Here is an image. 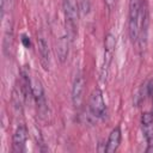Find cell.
Returning <instances> with one entry per match:
<instances>
[{
    "mask_svg": "<svg viewBox=\"0 0 153 153\" xmlns=\"http://www.w3.org/2000/svg\"><path fill=\"white\" fill-rule=\"evenodd\" d=\"M62 11L65 17L66 33L71 41H74L78 36V14L79 7L74 0H62Z\"/></svg>",
    "mask_w": 153,
    "mask_h": 153,
    "instance_id": "obj_1",
    "label": "cell"
},
{
    "mask_svg": "<svg viewBox=\"0 0 153 153\" xmlns=\"http://www.w3.org/2000/svg\"><path fill=\"white\" fill-rule=\"evenodd\" d=\"M143 0H129V12H128V32L131 42H136L139 35V23L140 13L142 8Z\"/></svg>",
    "mask_w": 153,
    "mask_h": 153,
    "instance_id": "obj_2",
    "label": "cell"
},
{
    "mask_svg": "<svg viewBox=\"0 0 153 153\" xmlns=\"http://www.w3.org/2000/svg\"><path fill=\"white\" fill-rule=\"evenodd\" d=\"M32 98L35 99V103H36V106H37V112H38L39 117L42 120H47L49 110H48L43 86L38 80L32 81Z\"/></svg>",
    "mask_w": 153,
    "mask_h": 153,
    "instance_id": "obj_3",
    "label": "cell"
},
{
    "mask_svg": "<svg viewBox=\"0 0 153 153\" xmlns=\"http://www.w3.org/2000/svg\"><path fill=\"white\" fill-rule=\"evenodd\" d=\"M88 108L93 117L102 118L106 115V105H105L103 92L100 88H94L92 91L88 100Z\"/></svg>",
    "mask_w": 153,
    "mask_h": 153,
    "instance_id": "obj_4",
    "label": "cell"
},
{
    "mask_svg": "<svg viewBox=\"0 0 153 153\" xmlns=\"http://www.w3.org/2000/svg\"><path fill=\"white\" fill-rule=\"evenodd\" d=\"M116 47V38L112 33H108L105 36V41H104V60H103V66H102V78L105 79L112 61V56H114V50Z\"/></svg>",
    "mask_w": 153,
    "mask_h": 153,
    "instance_id": "obj_5",
    "label": "cell"
},
{
    "mask_svg": "<svg viewBox=\"0 0 153 153\" xmlns=\"http://www.w3.org/2000/svg\"><path fill=\"white\" fill-rule=\"evenodd\" d=\"M148 10H147V4L143 1L141 13H140V23H139V35L136 42L139 43V48L143 50L147 44V35H148Z\"/></svg>",
    "mask_w": 153,
    "mask_h": 153,
    "instance_id": "obj_6",
    "label": "cell"
},
{
    "mask_svg": "<svg viewBox=\"0 0 153 153\" xmlns=\"http://www.w3.org/2000/svg\"><path fill=\"white\" fill-rule=\"evenodd\" d=\"M84 90H85V79L81 73H78L72 84V103L75 108H80L84 99Z\"/></svg>",
    "mask_w": 153,
    "mask_h": 153,
    "instance_id": "obj_7",
    "label": "cell"
},
{
    "mask_svg": "<svg viewBox=\"0 0 153 153\" xmlns=\"http://www.w3.org/2000/svg\"><path fill=\"white\" fill-rule=\"evenodd\" d=\"M27 140V129L24 124L17 127L12 137V151L14 153H22L25 151V143Z\"/></svg>",
    "mask_w": 153,
    "mask_h": 153,
    "instance_id": "obj_8",
    "label": "cell"
},
{
    "mask_svg": "<svg viewBox=\"0 0 153 153\" xmlns=\"http://www.w3.org/2000/svg\"><path fill=\"white\" fill-rule=\"evenodd\" d=\"M37 47H38V55H39L41 65L45 71H48L50 67V53H49L48 42L42 35H39L37 38Z\"/></svg>",
    "mask_w": 153,
    "mask_h": 153,
    "instance_id": "obj_9",
    "label": "cell"
},
{
    "mask_svg": "<svg viewBox=\"0 0 153 153\" xmlns=\"http://www.w3.org/2000/svg\"><path fill=\"white\" fill-rule=\"evenodd\" d=\"M141 129L148 145L153 143V114L146 111L141 115Z\"/></svg>",
    "mask_w": 153,
    "mask_h": 153,
    "instance_id": "obj_10",
    "label": "cell"
},
{
    "mask_svg": "<svg viewBox=\"0 0 153 153\" xmlns=\"http://www.w3.org/2000/svg\"><path fill=\"white\" fill-rule=\"evenodd\" d=\"M121 139H122V133H121V128L117 126L115 127L109 137H108V141H106V146H105V152L108 153H114L117 151L120 143H121Z\"/></svg>",
    "mask_w": 153,
    "mask_h": 153,
    "instance_id": "obj_11",
    "label": "cell"
},
{
    "mask_svg": "<svg viewBox=\"0 0 153 153\" xmlns=\"http://www.w3.org/2000/svg\"><path fill=\"white\" fill-rule=\"evenodd\" d=\"M69 37L67 33L62 35L56 39V54L57 57L61 62H65L67 56H68V43H69Z\"/></svg>",
    "mask_w": 153,
    "mask_h": 153,
    "instance_id": "obj_12",
    "label": "cell"
},
{
    "mask_svg": "<svg viewBox=\"0 0 153 153\" xmlns=\"http://www.w3.org/2000/svg\"><path fill=\"white\" fill-rule=\"evenodd\" d=\"M20 90L23 93V97L25 100H29V98L32 97V81L30 80V76L27 72L22 71V79H20Z\"/></svg>",
    "mask_w": 153,
    "mask_h": 153,
    "instance_id": "obj_13",
    "label": "cell"
},
{
    "mask_svg": "<svg viewBox=\"0 0 153 153\" xmlns=\"http://www.w3.org/2000/svg\"><path fill=\"white\" fill-rule=\"evenodd\" d=\"M12 45H13V31H12V26L8 25L6 27L5 35H4V51H5V54H10Z\"/></svg>",
    "mask_w": 153,
    "mask_h": 153,
    "instance_id": "obj_14",
    "label": "cell"
},
{
    "mask_svg": "<svg viewBox=\"0 0 153 153\" xmlns=\"http://www.w3.org/2000/svg\"><path fill=\"white\" fill-rule=\"evenodd\" d=\"M79 10L82 13H87L88 10H90V2H88V0H80V7H79Z\"/></svg>",
    "mask_w": 153,
    "mask_h": 153,
    "instance_id": "obj_15",
    "label": "cell"
},
{
    "mask_svg": "<svg viewBox=\"0 0 153 153\" xmlns=\"http://www.w3.org/2000/svg\"><path fill=\"white\" fill-rule=\"evenodd\" d=\"M13 0H1V14L4 16L5 14V11H6V7H11V4H12Z\"/></svg>",
    "mask_w": 153,
    "mask_h": 153,
    "instance_id": "obj_16",
    "label": "cell"
},
{
    "mask_svg": "<svg viewBox=\"0 0 153 153\" xmlns=\"http://www.w3.org/2000/svg\"><path fill=\"white\" fill-rule=\"evenodd\" d=\"M22 43L24 44V47H25V48H30V45H31L30 38H29L26 35H22Z\"/></svg>",
    "mask_w": 153,
    "mask_h": 153,
    "instance_id": "obj_17",
    "label": "cell"
},
{
    "mask_svg": "<svg viewBox=\"0 0 153 153\" xmlns=\"http://www.w3.org/2000/svg\"><path fill=\"white\" fill-rule=\"evenodd\" d=\"M104 1H105V5L108 6V8H111L115 4V0H104Z\"/></svg>",
    "mask_w": 153,
    "mask_h": 153,
    "instance_id": "obj_18",
    "label": "cell"
},
{
    "mask_svg": "<svg viewBox=\"0 0 153 153\" xmlns=\"http://www.w3.org/2000/svg\"><path fill=\"white\" fill-rule=\"evenodd\" d=\"M146 152H147V153H151V152H153V143L148 145V147L146 148Z\"/></svg>",
    "mask_w": 153,
    "mask_h": 153,
    "instance_id": "obj_19",
    "label": "cell"
},
{
    "mask_svg": "<svg viewBox=\"0 0 153 153\" xmlns=\"http://www.w3.org/2000/svg\"><path fill=\"white\" fill-rule=\"evenodd\" d=\"M152 99H153V98H152Z\"/></svg>",
    "mask_w": 153,
    "mask_h": 153,
    "instance_id": "obj_20",
    "label": "cell"
}]
</instances>
